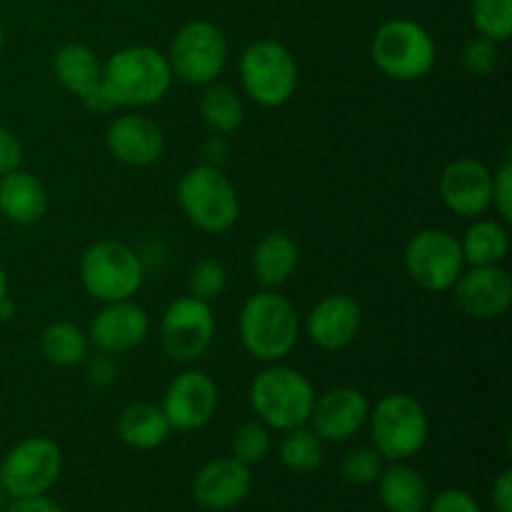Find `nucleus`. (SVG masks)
<instances>
[{"label": "nucleus", "instance_id": "nucleus-1", "mask_svg": "<svg viewBox=\"0 0 512 512\" xmlns=\"http://www.w3.org/2000/svg\"><path fill=\"white\" fill-rule=\"evenodd\" d=\"M170 85L168 58L150 45H125L103 63V90L118 110L150 108L168 95Z\"/></svg>", "mask_w": 512, "mask_h": 512}, {"label": "nucleus", "instance_id": "nucleus-2", "mask_svg": "<svg viewBox=\"0 0 512 512\" xmlns=\"http://www.w3.org/2000/svg\"><path fill=\"white\" fill-rule=\"evenodd\" d=\"M240 343L263 363H280L300 340V315L293 300L278 290H258L238 315Z\"/></svg>", "mask_w": 512, "mask_h": 512}, {"label": "nucleus", "instance_id": "nucleus-3", "mask_svg": "<svg viewBox=\"0 0 512 512\" xmlns=\"http://www.w3.org/2000/svg\"><path fill=\"white\" fill-rule=\"evenodd\" d=\"M315 388L300 370L270 363L250 383V408L270 430H293L308 425L315 403Z\"/></svg>", "mask_w": 512, "mask_h": 512}, {"label": "nucleus", "instance_id": "nucleus-4", "mask_svg": "<svg viewBox=\"0 0 512 512\" xmlns=\"http://www.w3.org/2000/svg\"><path fill=\"white\" fill-rule=\"evenodd\" d=\"M375 68L398 83H415L430 75L438 60V45L425 25L410 18H390L375 30L370 43Z\"/></svg>", "mask_w": 512, "mask_h": 512}, {"label": "nucleus", "instance_id": "nucleus-5", "mask_svg": "<svg viewBox=\"0 0 512 512\" xmlns=\"http://www.w3.org/2000/svg\"><path fill=\"white\" fill-rule=\"evenodd\" d=\"M178 205L185 218L210 235L228 233L240 218V198L223 168L193 165L178 180Z\"/></svg>", "mask_w": 512, "mask_h": 512}, {"label": "nucleus", "instance_id": "nucleus-6", "mask_svg": "<svg viewBox=\"0 0 512 512\" xmlns=\"http://www.w3.org/2000/svg\"><path fill=\"white\" fill-rule=\"evenodd\" d=\"M370 438L380 458L390 463H405L415 458L428 443V413L418 398L408 393L383 395L370 405Z\"/></svg>", "mask_w": 512, "mask_h": 512}, {"label": "nucleus", "instance_id": "nucleus-7", "mask_svg": "<svg viewBox=\"0 0 512 512\" xmlns=\"http://www.w3.org/2000/svg\"><path fill=\"white\" fill-rule=\"evenodd\" d=\"M145 280L140 255L120 240H95L80 255V283L100 303L130 300Z\"/></svg>", "mask_w": 512, "mask_h": 512}, {"label": "nucleus", "instance_id": "nucleus-8", "mask_svg": "<svg viewBox=\"0 0 512 512\" xmlns=\"http://www.w3.org/2000/svg\"><path fill=\"white\" fill-rule=\"evenodd\" d=\"M238 70L245 95L260 108H280L298 90V63L280 40H253L240 55Z\"/></svg>", "mask_w": 512, "mask_h": 512}, {"label": "nucleus", "instance_id": "nucleus-9", "mask_svg": "<svg viewBox=\"0 0 512 512\" xmlns=\"http://www.w3.org/2000/svg\"><path fill=\"white\" fill-rule=\"evenodd\" d=\"M173 78L205 88L215 83L228 63V38L213 20H188L180 25L165 53Z\"/></svg>", "mask_w": 512, "mask_h": 512}, {"label": "nucleus", "instance_id": "nucleus-10", "mask_svg": "<svg viewBox=\"0 0 512 512\" xmlns=\"http://www.w3.org/2000/svg\"><path fill=\"white\" fill-rule=\"evenodd\" d=\"M63 473V453L58 443L33 435L8 450L0 463V488L13 500L40 498L58 483Z\"/></svg>", "mask_w": 512, "mask_h": 512}, {"label": "nucleus", "instance_id": "nucleus-11", "mask_svg": "<svg viewBox=\"0 0 512 512\" xmlns=\"http://www.w3.org/2000/svg\"><path fill=\"white\" fill-rule=\"evenodd\" d=\"M405 273L428 293H448L465 270L463 248L443 228H423L408 240L403 253Z\"/></svg>", "mask_w": 512, "mask_h": 512}, {"label": "nucleus", "instance_id": "nucleus-12", "mask_svg": "<svg viewBox=\"0 0 512 512\" xmlns=\"http://www.w3.org/2000/svg\"><path fill=\"white\" fill-rule=\"evenodd\" d=\"M215 313L210 303L180 295L160 320V348L173 363L190 365L203 358L215 338Z\"/></svg>", "mask_w": 512, "mask_h": 512}, {"label": "nucleus", "instance_id": "nucleus-13", "mask_svg": "<svg viewBox=\"0 0 512 512\" xmlns=\"http://www.w3.org/2000/svg\"><path fill=\"white\" fill-rule=\"evenodd\" d=\"M218 403L220 390L215 380L203 370L190 368L170 380L160 408L168 418L170 430H175V433H195V430H203L215 418Z\"/></svg>", "mask_w": 512, "mask_h": 512}, {"label": "nucleus", "instance_id": "nucleus-14", "mask_svg": "<svg viewBox=\"0 0 512 512\" xmlns=\"http://www.w3.org/2000/svg\"><path fill=\"white\" fill-rule=\"evenodd\" d=\"M450 290L458 308L473 320H498L512 305V278L503 265H470Z\"/></svg>", "mask_w": 512, "mask_h": 512}, {"label": "nucleus", "instance_id": "nucleus-15", "mask_svg": "<svg viewBox=\"0 0 512 512\" xmlns=\"http://www.w3.org/2000/svg\"><path fill=\"white\" fill-rule=\"evenodd\" d=\"M440 198L458 218H483L493 208V170L483 160H453L440 173Z\"/></svg>", "mask_w": 512, "mask_h": 512}, {"label": "nucleus", "instance_id": "nucleus-16", "mask_svg": "<svg viewBox=\"0 0 512 512\" xmlns=\"http://www.w3.org/2000/svg\"><path fill=\"white\" fill-rule=\"evenodd\" d=\"M150 333V315L140 303L118 300L103 303L88 325V340L98 353L123 355L145 343Z\"/></svg>", "mask_w": 512, "mask_h": 512}, {"label": "nucleus", "instance_id": "nucleus-17", "mask_svg": "<svg viewBox=\"0 0 512 512\" xmlns=\"http://www.w3.org/2000/svg\"><path fill=\"white\" fill-rule=\"evenodd\" d=\"M368 418L370 400L365 398V393L340 385L325 390L323 395H315L308 423L323 443H348L368 425Z\"/></svg>", "mask_w": 512, "mask_h": 512}, {"label": "nucleus", "instance_id": "nucleus-18", "mask_svg": "<svg viewBox=\"0 0 512 512\" xmlns=\"http://www.w3.org/2000/svg\"><path fill=\"white\" fill-rule=\"evenodd\" d=\"M363 328V308L345 293L320 298L305 318V335L315 348L340 353L358 340Z\"/></svg>", "mask_w": 512, "mask_h": 512}, {"label": "nucleus", "instance_id": "nucleus-19", "mask_svg": "<svg viewBox=\"0 0 512 512\" xmlns=\"http://www.w3.org/2000/svg\"><path fill=\"white\" fill-rule=\"evenodd\" d=\"M105 148L118 163L130 168H148L163 158L165 133L153 118L133 110L113 118L105 130Z\"/></svg>", "mask_w": 512, "mask_h": 512}, {"label": "nucleus", "instance_id": "nucleus-20", "mask_svg": "<svg viewBox=\"0 0 512 512\" xmlns=\"http://www.w3.org/2000/svg\"><path fill=\"white\" fill-rule=\"evenodd\" d=\"M253 473L235 458H215L205 463L193 478V500L203 510H233L248 498Z\"/></svg>", "mask_w": 512, "mask_h": 512}, {"label": "nucleus", "instance_id": "nucleus-21", "mask_svg": "<svg viewBox=\"0 0 512 512\" xmlns=\"http://www.w3.org/2000/svg\"><path fill=\"white\" fill-rule=\"evenodd\" d=\"M50 195L38 175L13 170L0 175V215L13 225H35L48 215Z\"/></svg>", "mask_w": 512, "mask_h": 512}, {"label": "nucleus", "instance_id": "nucleus-22", "mask_svg": "<svg viewBox=\"0 0 512 512\" xmlns=\"http://www.w3.org/2000/svg\"><path fill=\"white\" fill-rule=\"evenodd\" d=\"M53 75L70 95L85 103L103 88V63L85 43H65L53 55Z\"/></svg>", "mask_w": 512, "mask_h": 512}, {"label": "nucleus", "instance_id": "nucleus-23", "mask_svg": "<svg viewBox=\"0 0 512 512\" xmlns=\"http://www.w3.org/2000/svg\"><path fill=\"white\" fill-rule=\"evenodd\" d=\"M300 250L288 233H265L253 250V275L263 290H278L298 270Z\"/></svg>", "mask_w": 512, "mask_h": 512}, {"label": "nucleus", "instance_id": "nucleus-24", "mask_svg": "<svg viewBox=\"0 0 512 512\" xmlns=\"http://www.w3.org/2000/svg\"><path fill=\"white\" fill-rule=\"evenodd\" d=\"M380 503L388 512H425L430 490L423 475L405 463H390L378 478Z\"/></svg>", "mask_w": 512, "mask_h": 512}, {"label": "nucleus", "instance_id": "nucleus-25", "mask_svg": "<svg viewBox=\"0 0 512 512\" xmlns=\"http://www.w3.org/2000/svg\"><path fill=\"white\" fill-rule=\"evenodd\" d=\"M170 423L163 408L153 403H130L118 415V435L128 448L155 450L170 438Z\"/></svg>", "mask_w": 512, "mask_h": 512}, {"label": "nucleus", "instance_id": "nucleus-26", "mask_svg": "<svg viewBox=\"0 0 512 512\" xmlns=\"http://www.w3.org/2000/svg\"><path fill=\"white\" fill-rule=\"evenodd\" d=\"M460 248L465 265H503L510 253L508 225L498 218H475L465 230Z\"/></svg>", "mask_w": 512, "mask_h": 512}, {"label": "nucleus", "instance_id": "nucleus-27", "mask_svg": "<svg viewBox=\"0 0 512 512\" xmlns=\"http://www.w3.org/2000/svg\"><path fill=\"white\" fill-rule=\"evenodd\" d=\"M200 118L215 135H233L245 120V103L235 88L225 83L205 85L200 98Z\"/></svg>", "mask_w": 512, "mask_h": 512}, {"label": "nucleus", "instance_id": "nucleus-28", "mask_svg": "<svg viewBox=\"0 0 512 512\" xmlns=\"http://www.w3.org/2000/svg\"><path fill=\"white\" fill-rule=\"evenodd\" d=\"M40 353L55 368H75L83 365L90 355V340L83 328L68 320L50 323L40 333Z\"/></svg>", "mask_w": 512, "mask_h": 512}, {"label": "nucleus", "instance_id": "nucleus-29", "mask_svg": "<svg viewBox=\"0 0 512 512\" xmlns=\"http://www.w3.org/2000/svg\"><path fill=\"white\" fill-rule=\"evenodd\" d=\"M280 463L290 470V473L308 475L323 465L325 450L323 440L315 435L313 428L300 425V428L285 430V438L278 448Z\"/></svg>", "mask_w": 512, "mask_h": 512}, {"label": "nucleus", "instance_id": "nucleus-30", "mask_svg": "<svg viewBox=\"0 0 512 512\" xmlns=\"http://www.w3.org/2000/svg\"><path fill=\"white\" fill-rule=\"evenodd\" d=\"M470 20L483 38L508 43L512 35V0H470Z\"/></svg>", "mask_w": 512, "mask_h": 512}, {"label": "nucleus", "instance_id": "nucleus-31", "mask_svg": "<svg viewBox=\"0 0 512 512\" xmlns=\"http://www.w3.org/2000/svg\"><path fill=\"white\" fill-rule=\"evenodd\" d=\"M270 445H273V438H270L268 425L260 423V420H248V423L238 425V430L230 438V458L253 468L268 458Z\"/></svg>", "mask_w": 512, "mask_h": 512}, {"label": "nucleus", "instance_id": "nucleus-32", "mask_svg": "<svg viewBox=\"0 0 512 512\" xmlns=\"http://www.w3.org/2000/svg\"><path fill=\"white\" fill-rule=\"evenodd\" d=\"M228 285V270L220 260L215 258H200L198 263L190 268L188 273V295L203 300V303H213L220 298Z\"/></svg>", "mask_w": 512, "mask_h": 512}, {"label": "nucleus", "instance_id": "nucleus-33", "mask_svg": "<svg viewBox=\"0 0 512 512\" xmlns=\"http://www.w3.org/2000/svg\"><path fill=\"white\" fill-rule=\"evenodd\" d=\"M383 473V458L375 448H355L340 463V475L350 485H373Z\"/></svg>", "mask_w": 512, "mask_h": 512}, {"label": "nucleus", "instance_id": "nucleus-34", "mask_svg": "<svg viewBox=\"0 0 512 512\" xmlns=\"http://www.w3.org/2000/svg\"><path fill=\"white\" fill-rule=\"evenodd\" d=\"M460 60H463V68L468 75L488 78V75H493L495 70H498L500 43L483 38V35H475V38H470L468 43H465Z\"/></svg>", "mask_w": 512, "mask_h": 512}, {"label": "nucleus", "instance_id": "nucleus-35", "mask_svg": "<svg viewBox=\"0 0 512 512\" xmlns=\"http://www.w3.org/2000/svg\"><path fill=\"white\" fill-rule=\"evenodd\" d=\"M493 210L505 225L512 223V155L508 153L493 173Z\"/></svg>", "mask_w": 512, "mask_h": 512}, {"label": "nucleus", "instance_id": "nucleus-36", "mask_svg": "<svg viewBox=\"0 0 512 512\" xmlns=\"http://www.w3.org/2000/svg\"><path fill=\"white\" fill-rule=\"evenodd\" d=\"M85 380H88L90 388L95 390H105L118 380V360L115 355L108 353H98V355H88L85 358Z\"/></svg>", "mask_w": 512, "mask_h": 512}, {"label": "nucleus", "instance_id": "nucleus-37", "mask_svg": "<svg viewBox=\"0 0 512 512\" xmlns=\"http://www.w3.org/2000/svg\"><path fill=\"white\" fill-rule=\"evenodd\" d=\"M428 508L430 512H483L478 500L460 488H448L443 493H438L433 498V503H428Z\"/></svg>", "mask_w": 512, "mask_h": 512}, {"label": "nucleus", "instance_id": "nucleus-38", "mask_svg": "<svg viewBox=\"0 0 512 512\" xmlns=\"http://www.w3.org/2000/svg\"><path fill=\"white\" fill-rule=\"evenodd\" d=\"M23 163V143L10 128L0 125V175H8Z\"/></svg>", "mask_w": 512, "mask_h": 512}, {"label": "nucleus", "instance_id": "nucleus-39", "mask_svg": "<svg viewBox=\"0 0 512 512\" xmlns=\"http://www.w3.org/2000/svg\"><path fill=\"white\" fill-rule=\"evenodd\" d=\"M230 145H228V135H215L210 133L205 138L203 148H200V158H203L205 165H213V168H223L225 160H228Z\"/></svg>", "mask_w": 512, "mask_h": 512}, {"label": "nucleus", "instance_id": "nucleus-40", "mask_svg": "<svg viewBox=\"0 0 512 512\" xmlns=\"http://www.w3.org/2000/svg\"><path fill=\"white\" fill-rule=\"evenodd\" d=\"M493 508L495 512H512V470H503L493 483Z\"/></svg>", "mask_w": 512, "mask_h": 512}, {"label": "nucleus", "instance_id": "nucleus-41", "mask_svg": "<svg viewBox=\"0 0 512 512\" xmlns=\"http://www.w3.org/2000/svg\"><path fill=\"white\" fill-rule=\"evenodd\" d=\"M5 512H68V510H63L58 503H53V500H48L45 495H40V498L13 500V505H10Z\"/></svg>", "mask_w": 512, "mask_h": 512}, {"label": "nucleus", "instance_id": "nucleus-42", "mask_svg": "<svg viewBox=\"0 0 512 512\" xmlns=\"http://www.w3.org/2000/svg\"><path fill=\"white\" fill-rule=\"evenodd\" d=\"M13 318H15V303L5 295V298L0 300V320H13Z\"/></svg>", "mask_w": 512, "mask_h": 512}, {"label": "nucleus", "instance_id": "nucleus-43", "mask_svg": "<svg viewBox=\"0 0 512 512\" xmlns=\"http://www.w3.org/2000/svg\"><path fill=\"white\" fill-rule=\"evenodd\" d=\"M5 295H8V275H5L3 265H0V300H3Z\"/></svg>", "mask_w": 512, "mask_h": 512}, {"label": "nucleus", "instance_id": "nucleus-44", "mask_svg": "<svg viewBox=\"0 0 512 512\" xmlns=\"http://www.w3.org/2000/svg\"><path fill=\"white\" fill-rule=\"evenodd\" d=\"M5 510V493H3V488H0V512Z\"/></svg>", "mask_w": 512, "mask_h": 512}, {"label": "nucleus", "instance_id": "nucleus-45", "mask_svg": "<svg viewBox=\"0 0 512 512\" xmlns=\"http://www.w3.org/2000/svg\"><path fill=\"white\" fill-rule=\"evenodd\" d=\"M3 40H5V33H3V25H0V50H3Z\"/></svg>", "mask_w": 512, "mask_h": 512}]
</instances>
